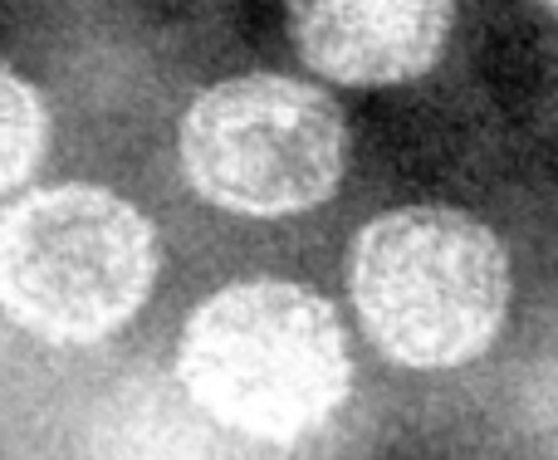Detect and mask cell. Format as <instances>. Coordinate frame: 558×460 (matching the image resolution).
<instances>
[{
  "label": "cell",
  "mask_w": 558,
  "mask_h": 460,
  "mask_svg": "<svg viewBox=\"0 0 558 460\" xmlns=\"http://www.w3.org/2000/svg\"><path fill=\"white\" fill-rule=\"evenodd\" d=\"M192 402L255 441H299L343 407L353 358L333 304L299 285H231L192 314L177 353Z\"/></svg>",
  "instance_id": "cell-1"
},
{
  "label": "cell",
  "mask_w": 558,
  "mask_h": 460,
  "mask_svg": "<svg viewBox=\"0 0 558 460\" xmlns=\"http://www.w3.org/2000/svg\"><path fill=\"white\" fill-rule=\"evenodd\" d=\"M353 304L392 363L461 367L500 334L510 259L490 226L465 211H392L353 245Z\"/></svg>",
  "instance_id": "cell-2"
},
{
  "label": "cell",
  "mask_w": 558,
  "mask_h": 460,
  "mask_svg": "<svg viewBox=\"0 0 558 460\" xmlns=\"http://www.w3.org/2000/svg\"><path fill=\"white\" fill-rule=\"evenodd\" d=\"M157 240L104 186H49L0 216V308L45 343H98L143 308Z\"/></svg>",
  "instance_id": "cell-3"
},
{
  "label": "cell",
  "mask_w": 558,
  "mask_h": 460,
  "mask_svg": "<svg viewBox=\"0 0 558 460\" xmlns=\"http://www.w3.org/2000/svg\"><path fill=\"white\" fill-rule=\"evenodd\" d=\"M182 172L202 202L235 216H299L343 177V113L279 74L226 78L182 118Z\"/></svg>",
  "instance_id": "cell-4"
},
{
  "label": "cell",
  "mask_w": 558,
  "mask_h": 460,
  "mask_svg": "<svg viewBox=\"0 0 558 460\" xmlns=\"http://www.w3.org/2000/svg\"><path fill=\"white\" fill-rule=\"evenodd\" d=\"M456 20V0H289V35L333 84L383 88L426 74Z\"/></svg>",
  "instance_id": "cell-5"
},
{
  "label": "cell",
  "mask_w": 558,
  "mask_h": 460,
  "mask_svg": "<svg viewBox=\"0 0 558 460\" xmlns=\"http://www.w3.org/2000/svg\"><path fill=\"white\" fill-rule=\"evenodd\" d=\"M45 137H49L45 98L10 64H0V192L20 186L35 172L39 157H45Z\"/></svg>",
  "instance_id": "cell-6"
},
{
  "label": "cell",
  "mask_w": 558,
  "mask_h": 460,
  "mask_svg": "<svg viewBox=\"0 0 558 460\" xmlns=\"http://www.w3.org/2000/svg\"><path fill=\"white\" fill-rule=\"evenodd\" d=\"M544 5H549V10H558V0H544Z\"/></svg>",
  "instance_id": "cell-7"
}]
</instances>
